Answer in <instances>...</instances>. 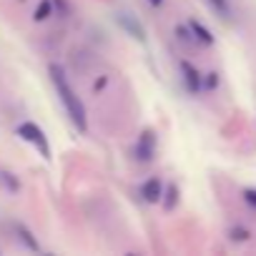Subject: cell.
<instances>
[{
    "label": "cell",
    "mask_w": 256,
    "mask_h": 256,
    "mask_svg": "<svg viewBox=\"0 0 256 256\" xmlns=\"http://www.w3.org/2000/svg\"><path fill=\"white\" fill-rule=\"evenodd\" d=\"M231 234H234V238H236V241H246V238L251 236V234H248V231H244V228H234Z\"/></svg>",
    "instance_id": "15"
},
{
    "label": "cell",
    "mask_w": 256,
    "mask_h": 256,
    "mask_svg": "<svg viewBox=\"0 0 256 256\" xmlns=\"http://www.w3.org/2000/svg\"><path fill=\"white\" fill-rule=\"evenodd\" d=\"M161 196H164V181L158 176H151L141 184V198L146 204H161Z\"/></svg>",
    "instance_id": "7"
},
{
    "label": "cell",
    "mask_w": 256,
    "mask_h": 256,
    "mask_svg": "<svg viewBox=\"0 0 256 256\" xmlns=\"http://www.w3.org/2000/svg\"><path fill=\"white\" fill-rule=\"evenodd\" d=\"M244 201L256 208V188H246V191H244Z\"/></svg>",
    "instance_id": "14"
},
{
    "label": "cell",
    "mask_w": 256,
    "mask_h": 256,
    "mask_svg": "<svg viewBox=\"0 0 256 256\" xmlns=\"http://www.w3.org/2000/svg\"><path fill=\"white\" fill-rule=\"evenodd\" d=\"M116 23L131 36V38H136V40H146V30H144V26L136 20V16H131V13H126V10H120V13H116Z\"/></svg>",
    "instance_id": "6"
},
{
    "label": "cell",
    "mask_w": 256,
    "mask_h": 256,
    "mask_svg": "<svg viewBox=\"0 0 256 256\" xmlns=\"http://www.w3.org/2000/svg\"><path fill=\"white\" fill-rule=\"evenodd\" d=\"M50 3H53V8H58V13L66 18L68 13H70V6H68V0H50Z\"/></svg>",
    "instance_id": "13"
},
{
    "label": "cell",
    "mask_w": 256,
    "mask_h": 256,
    "mask_svg": "<svg viewBox=\"0 0 256 256\" xmlns=\"http://www.w3.org/2000/svg\"><path fill=\"white\" fill-rule=\"evenodd\" d=\"M10 231H13V238L16 241H20L28 251H43V246H40V241H38V236L33 234V228L30 226H26L23 221H10Z\"/></svg>",
    "instance_id": "4"
},
{
    "label": "cell",
    "mask_w": 256,
    "mask_h": 256,
    "mask_svg": "<svg viewBox=\"0 0 256 256\" xmlns=\"http://www.w3.org/2000/svg\"><path fill=\"white\" fill-rule=\"evenodd\" d=\"M0 186H3V168H0Z\"/></svg>",
    "instance_id": "18"
},
{
    "label": "cell",
    "mask_w": 256,
    "mask_h": 256,
    "mask_svg": "<svg viewBox=\"0 0 256 256\" xmlns=\"http://www.w3.org/2000/svg\"><path fill=\"white\" fill-rule=\"evenodd\" d=\"M50 16H53V3H50V0H40L38 8H36L33 20H36V23H43V20H48Z\"/></svg>",
    "instance_id": "11"
},
{
    "label": "cell",
    "mask_w": 256,
    "mask_h": 256,
    "mask_svg": "<svg viewBox=\"0 0 256 256\" xmlns=\"http://www.w3.org/2000/svg\"><path fill=\"white\" fill-rule=\"evenodd\" d=\"M154 158H156V134L151 131V128H146L136 141V161L138 164H151Z\"/></svg>",
    "instance_id": "3"
},
{
    "label": "cell",
    "mask_w": 256,
    "mask_h": 256,
    "mask_svg": "<svg viewBox=\"0 0 256 256\" xmlns=\"http://www.w3.org/2000/svg\"><path fill=\"white\" fill-rule=\"evenodd\" d=\"M161 204H164V208H166V211H174V208H176V204H178V188H176L174 184L164 188Z\"/></svg>",
    "instance_id": "10"
},
{
    "label": "cell",
    "mask_w": 256,
    "mask_h": 256,
    "mask_svg": "<svg viewBox=\"0 0 256 256\" xmlns=\"http://www.w3.org/2000/svg\"><path fill=\"white\" fill-rule=\"evenodd\" d=\"M146 3H148L151 8H164V3H166V0H146Z\"/></svg>",
    "instance_id": "17"
},
{
    "label": "cell",
    "mask_w": 256,
    "mask_h": 256,
    "mask_svg": "<svg viewBox=\"0 0 256 256\" xmlns=\"http://www.w3.org/2000/svg\"><path fill=\"white\" fill-rule=\"evenodd\" d=\"M48 73H50L53 88H56V93H58V98H60V103H63V108H66V113H68V118L73 120V126L78 128L80 134H86V131H88V113H86V106H83V100L78 98L76 88L70 86L66 70H63L58 63H50Z\"/></svg>",
    "instance_id": "1"
},
{
    "label": "cell",
    "mask_w": 256,
    "mask_h": 256,
    "mask_svg": "<svg viewBox=\"0 0 256 256\" xmlns=\"http://www.w3.org/2000/svg\"><path fill=\"white\" fill-rule=\"evenodd\" d=\"M176 38H178L181 43H186V46L196 43V40H194V36H191V30H188V26H176Z\"/></svg>",
    "instance_id": "12"
},
{
    "label": "cell",
    "mask_w": 256,
    "mask_h": 256,
    "mask_svg": "<svg viewBox=\"0 0 256 256\" xmlns=\"http://www.w3.org/2000/svg\"><path fill=\"white\" fill-rule=\"evenodd\" d=\"M16 134H18V138H23V141H28L46 161L50 158V144H48V138H46V134H43V128L38 126V123H33V120H26V123H20L18 128H16Z\"/></svg>",
    "instance_id": "2"
},
{
    "label": "cell",
    "mask_w": 256,
    "mask_h": 256,
    "mask_svg": "<svg viewBox=\"0 0 256 256\" xmlns=\"http://www.w3.org/2000/svg\"><path fill=\"white\" fill-rule=\"evenodd\" d=\"M178 68H181V78H184L186 90H188V93H201V90H204V76H201L188 60H181Z\"/></svg>",
    "instance_id": "5"
},
{
    "label": "cell",
    "mask_w": 256,
    "mask_h": 256,
    "mask_svg": "<svg viewBox=\"0 0 256 256\" xmlns=\"http://www.w3.org/2000/svg\"><path fill=\"white\" fill-rule=\"evenodd\" d=\"M211 6V10L221 18V20H231V3L228 0H206Z\"/></svg>",
    "instance_id": "9"
},
{
    "label": "cell",
    "mask_w": 256,
    "mask_h": 256,
    "mask_svg": "<svg viewBox=\"0 0 256 256\" xmlns=\"http://www.w3.org/2000/svg\"><path fill=\"white\" fill-rule=\"evenodd\" d=\"M216 83H218L216 73H208V76H206V80H204V86H206V88H216Z\"/></svg>",
    "instance_id": "16"
},
{
    "label": "cell",
    "mask_w": 256,
    "mask_h": 256,
    "mask_svg": "<svg viewBox=\"0 0 256 256\" xmlns=\"http://www.w3.org/2000/svg\"><path fill=\"white\" fill-rule=\"evenodd\" d=\"M188 30H191L194 40H196V43H201V46H214V40H216V38H214V33H211L204 23H198L196 18H191V20H188Z\"/></svg>",
    "instance_id": "8"
}]
</instances>
